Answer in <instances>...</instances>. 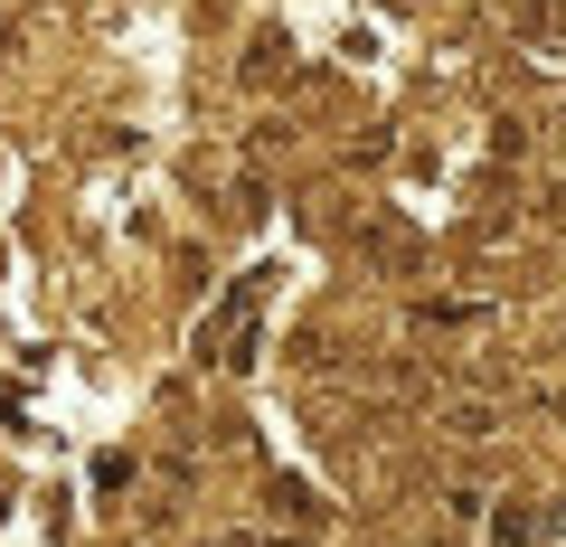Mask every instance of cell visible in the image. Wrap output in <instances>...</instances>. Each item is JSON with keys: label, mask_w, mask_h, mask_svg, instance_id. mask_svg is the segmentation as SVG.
<instances>
[{"label": "cell", "mask_w": 566, "mask_h": 547, "mask_svg": "<svg viewBox=\"0 0 566 547\" xmlns=\"http://www.w3.org/2000/svg\"><path fill=\"white\" fill-rule=\"evenodd\" d=\"M538 538V509H501V519H491V547H528Z\"/></svg>", "instance_id": "obj_1"}, {"label": "cell", "mask_w": 566, "mask_h": 547, "mask_svg": "<svg viewBox=\"0 0 566 547\" xmlns=\"http://www.w3.org/2000/svg\"><path fill=\"white\" fill-rule=\"evenodd\" d=\"M227 547H255V538H227Z\"/></svg>", "instance_id": "obj_2"}]
</instances>
